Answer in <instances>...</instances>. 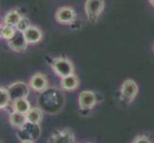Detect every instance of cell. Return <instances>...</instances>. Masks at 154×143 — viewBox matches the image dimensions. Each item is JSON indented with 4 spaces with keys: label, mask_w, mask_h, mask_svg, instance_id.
Masks as SVG:
<instances>
[{
    "label": "cell",
    "mask_w": 154,
    "mask_h": 143,
    "mask_svg": "<svg viewBox=\"0 0 154 143\" xmlns=\"http://www.w3.org/2000/svg\"><path fill=\"white\" fill-rule=\"evenodd\" d=\"M139 93L138 84L133 79H126L123 82L120 88L121 99L127 104H130Z\"/></svg>",
    "instance_id": "7a4b0ae2"
},
{
    "label": "cell",
    "mask_w": 154,
    "mask_h": 143,
    "mask_svg": "<svg viewBox=\"0 0 154 143\" xmlns=\"http://www.w3.org/2000/svg\"><path fill=\"white\" fill-rule=\"evenodd\" d=\"M2 37V26L0 25V38Z\"/></svg>",
    "instance_id": "7402d4cb"
},
{
    "label": "cell",
    "mask_w": 154,
    "mask_h": 143,
    "mask_svg": "<svg viewBox=\"0 0 154 143\" xmlns=\"http://www.w3.org/2000/svg\"><path fill=\"white\" fill-rule=\"evenodd\" d=\"M79 80L75 73L67 76L65 77H62L60 80V87L64 91H68V92L75 91V90L79 88Z\"/></svg>",
    "instance_id": "8fae6325"
},
{
    "label": "cell",
    "mask_w": 154,
    "mask_h": 143,
    "mask_svg": "<svg viewBox=\"0 0 154 143\" xmlns=\"http://www.w3.org/2000/svg\"><path fill=\"white\" fill-rule=\"evenodd\" d=\"M11 102V98L8 90L5 88H0V109L7 108Z\"/></svg>",
    "instance_id": "e0dca14e"
},
{
    "label": "cell",
    "mask_w": 154,
    "mask_h": 143,
    "mask_svg": "<svg viewBox=\"0 0 154 143\" xmlns=\"http://www.w3.org/2000/svg\"><path fill=\"white\" fill-rule=\"evenodd\" d=\"M88 143H89V142H88Z\"/></svg>",
    "instance_id": "d4e9b609"
},
{
    "label": "cell",
    "mask_w": 154,
    "mask_h": 143,
    "mask_svg": "<svg viewBox=\"0 0 154 143\" xmlns=\"http://www.w3.org/2000/svg\"><path fill=\"white\" fill-rule=\"evenodd\" d=\"M97 95L93 91L85 90L79 94V106L82 111H89L97 104Z\"/></svg>",
    "instance_id": "52a82bcc"
},
{
    "label": "cell",
    "mask_w": 154,
    "mask_h": 143,
    "mask_svg": "<svg viewBox=\"0 0 154 143\" xmlns=\"http://www.w3.org/2000/svg\"><path fill=\"white\" fill-rule=\"evenodd\" d=\"M148 1H149V3L152 5V6H154V0H148Z\"/></svg>",
    "instance_id": "603a6c76"
},
{
    "label": "cell",
    "mask_w": 154,
    "mask_h": 143,
    "mask_svg": "<svg viewBox=\"0 0 154 143\" xmlns=\"http://www.w3.org/2000/svg\"><path fill=\"white\" fill-rule=\"evenodd\" d=\"M20 143H35V141H30V140H25V141H21Z\"/></svg>",
    "instance_id": "44dd1931"
},
{
    "label": "cell",
    "mask_w": 154,
    "mask_h": 143,
    "mask_svg": "<svg viewBox=\"0 0 154 143\" xmlns=\"http://www.w3.org/2000/svg\"><path fill=\"white\" fill-rule=\"evenodd\" d=\"M11 101H14L18 98L27 97L30 94V87L22 81H17L7 88Z\"/></svg>",
    "instance_id": "8992f818"
},
{
    "label": "cell",
    "mask_w": 154,
    "mask_h": 143,
    "mask_svg": "<svg viewBox=\"0 0 154 143\" xmlns=\"http://www.w3.org/2000/svg\"><path fill=\"white\" fill-rule=\"evenodd\" d=\"M22 17L21 13L17 10H12L6 13L4 17V24L12 26V27H15L19 22V20Z\"/></svg>",
    "instance_id": "2e32d148"
},
{
    "label": "cell",
    "mask_w": 154,
    "mask_h": 143,
    "mask_svg": "<svg viewBox=\"0 0 154 143\" xmlns=\"http://www.w3.org/2000/svg\"><path fill=\"white\" fill-rule=\"evenodd\" d=\"M28 44L29 43L25 38L24 33H22V31H15L13 38L8 41L9 47L14 52H23L24 50L27 49Z\"/></svg>",
    "instance_id": "9c48e42d"
},
{
    "label": "cell",
    "mask_w": 154,
    "mask_h": 143,
    "mask_svg": "<svg viewBox=\"0 0 154 143\" xmlns=\"http://www.w3.org/2000/svg\"><path fill=\"white\" fill-rule=\"evenodd\" d=\"M131 143H152V141L146 135H139L134 137Z\"/></svg>",
    "instance_id": "ffe728a7"
},
{
    "label": "cell",
    "mask_w": 154,
    "mask_h": 143,
    "mask_svg": "<svg viewBox=\"0 0 154 143\" xmlns=\"http://www.w3.org/2000/svg\"><path fill=\"white\" fill-rule=\"evenodd\" d=\"M27 121L30 123L39 124L43 118V111L39 107H32L29 112L26 114Z\"/></svg>",
    "instance_id": "5bb4252c"
},
{
    "label": "cell",
    "mask_w": 154,
    "mask_h": 143,
    "mask_svg": "<svg viewBox=\"0 0 154 143\" xmlns=\"http://www.w3.org/2000/svg\"><path fill=\"white\" fill-rule=\"evenodd\" d=\"M40 136L39 124L27 122L20 129H17V136L21 141H35Z\"/></svg>",
    "instance_id": "3957f363"
},
{
    "label": "cell",
    "mask_w": 154,
    "mask_h": 143,
    "mask_svg": "<svg viewBox=\"0 0 154 143\" xmlns=\"http://www.w3.org/2000/svg\"><path fill=\"white\" fill-rule=\"evenodd\" d=\"M52 69L54 73L60 78L73 75L75 67L73 62L66 57H57L52 62Z\"/></svg>",
    "instance_id": "6da1fadb"
},
{
    "label": "cell",
    "mask_w": 154,
    "mask_h": 143,
    "mask_svg": "<svg viewBox=\"0 0 154 143\" xmlns=\"http://www.w3.org/2000/svg\"><path fill=\"white\" fill-rule=\"evenodd\" d=\"M153 50H154V48H153Z\"/></svg>",
    "instance_id": "cb8c5ba5"
},
{
    "label": "cell",
    "mask_w": 154,
    "mask_h": 143,
    "mask_svg": "<svg viewBox=\"0 0 154 143\" xmlns=\"http://www.w3.org/2000/svg\"><path fill=\"white\" fill-rule=\"evenodd\" d=\"M48 143H76V136L69 128L57 129L50 136Z\"/></svg>",
    "instance_id": "277c9868"
},
{
    "label": "cell",
    "mask_w": 154,
    "mask_h": 143,
    "mask_svg": "<svg viewBox=\"0 0 154 143\" xmlns=\"http://www.w3.org/2000/svg\"><path fill=\"white\" fill-rule=\"evenodd\" d=\"M30 87L35 92L42 93L45 90H47L48 87V79H47L46 76L41 73H38L32 76L30 79Z\"/></svg>",
    "instance_id": "30bf717a"
},
{
    "label": "cell",
    "mask_w": 154,
    "mask_h": 143,
    "mask_svg": "<svg viewBox=\"0 0 154 143\" xmlns=\"http://www.w3.org/2000/svg\"><path fill=\"white\" fill-rule=\"evenodd\" d=\"M104 9V0H86L84 5L86 16L90 21H96Z\"/></svg>",
    "instance_id": "5b68a950"
},
{
    "label": "cell",
    "mask_w": 154,
    "mask_h": 143,
    "mask_svg": "<svg viewBox=\"0 0 154 143\" xmlns=\"http://www.w3.org/2000/svg\"><path fill=\"white\" fill-rule=\"evenodd\" d=\"M31 26L32 25H31L30 20L26 16H22L21 19L19 20V22L17 23V25L15 26V29H17V31H22V33H24V31H27Z\"/></svg>",
    "instance_id": "d6986e66"
},
{
    "label": "cell",
    "mask_w": 154,
    "mask_h": 143,
    "mask_svg": "<svg viewBox=\"0 0 154 143\" xmlns=\"http://www.w3.org/2000/svg\"><path fill=\"white\" fill-rule=\"evenodd\" d=\"M9 121L11 125L15 129H20L21 127H23L28 122L26 114H21L18 112H15V111H13V113H11L9 116Z\"/></svg>",
    "instance_id": "4fadbf2b"
},
{
    "label": "cell",
    "mask_w": 154,
    "mask_h": 143,
    "mask_svg": "<svg viewBox=\"0 0 154 143\" xmlns=\"http://www.w3.org/2000/svg\"><path fill=\"white\" fill-rule=\"evenodd\" d=\"M56 20L61 24H71L76 19V12L71 7H60L56 12Z\"/></svg>",
    "instance_id": "ba28073f"
},
{
    "label": "cell",
    "mask_w": 154,
    "mask_h": 143,
    "mask_svg": "<svg viewBox=\"0 0 154 143\" xmlns=\"http://www.w3.org/2000/svg\"><path fill=\"white\" fill-rule=\"evenodd\" d=\"M31 104L27 97L18 98L13 101V110L21 114H27L31 109Z\"/></svg>",
    "instance_id": "9a60e30c"
},
{
    "label": "cell",
    "mask_w": 154,
    "mask_h": 143,
    "mask_svg": "<svg viewBox=\"0 0 154 143\" xmlns=\"http://www.w3.org/2000/svg\"><path fill=\"white\" fill-rule=\"evenodd\" d=\"M24 35L28 43L31 44L38 43L42 39V36H43L41 30L38 27H35V26H31L27 31H24Z\"/></svg>",
    "instance_id": "7c38bea8"
},
{
    "label": "cell",
    "mask_w": 154,
    "mask_h": 143,
    "mask_svg": "<svg viewBox=\"0 0 154 143\" xmlns=\"http://www.w3.org/2000/svg\"><path fill=\"white\" fill-rule=\"evenodd\" d=\"M15 31H17L15 27H12V26H9V25L2 26V38L9 41L10 39L13 38Z\"/></svg>",
    "instance_id": "ac0fdd59"
}]
</instances>
